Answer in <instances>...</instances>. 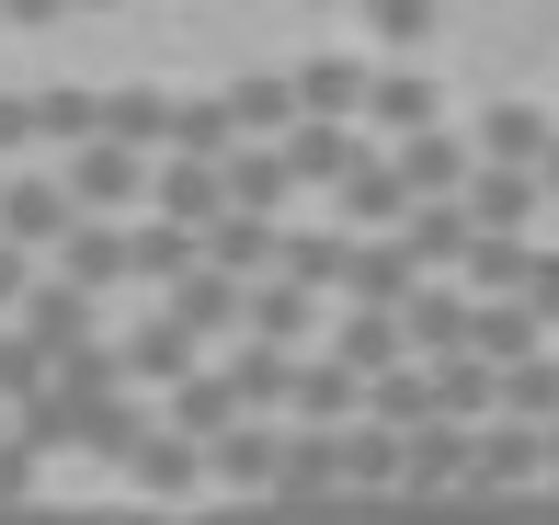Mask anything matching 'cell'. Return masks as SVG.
I'll use <instances>...</instances> for the list:
<instances>
[{"mask_svg": "<svg viewBox=\"0 0 559 525\" xmlns=\"http://www.w3.org/2000/svg\"><path fill=\"white\" fill-rule=\"evenodd\" d=\"M377 160H389V183L400 194H412V206H445V194L456 183H468V138H456V127H435V138H400V148H377Z\"/></svg>", "mask_w": 559, "mask_h": 525, "instance_id": "obj_9", "label": "cell"}, {"mask_svg": "<svg viewBox=\"0 0 559 525\" xmlns=\"http://www.w3.org/2000/svg\"><path fill=\"white\" fill-rule=\"evenodd\" d=\"M468 355H479V366H491V378H502V366L548 355V332H537V320L514 309V297H468Z\"/></svg>", "mask_w": 559, "mask_h": 525, "instance_id": "obj_28", "label": "cell"}, {"mask_svg": "<svg viewBox=\"0 0 559 525\" xmlns=\"http://www.w3.org/2000/svg\"><path fill=\"white\" fill-rule=\"evenodd\" d=\"M400 343H412V366L468 355V286H412L400 297Z\"/></svg>", "mask_w": 559, "mask_h": 525, "instance_id": "obj_19", "label": "cell"}, {"mask_svg": "<svg viewBox=\"0 0 559 525\" xmlns=\"http://www.w3.org/2000/svg\"><path fill=\"white\" fill-rule=\"evenodd\" d=\"M228 422H240V399H228L217 366H194L183 389H160V434H183V445H217Z\"/></svg>", "mask_w": 559, "mask_h": 525, "instance_id": "obj_26", "label": "cell"}, {"mask_svg": "<svg viewBox=\"0 0 559 525\" xmlns=\"http://www.w3.org/2000/svg\"><path fill=\"white\" fill-rule=\"evenodd\" d=\"M92 138H115V148H138V160H160V148H171V92H160V81H115Z\"/></svg>", "mask_w": 559, "mask_h": 525, "instance_id": "obj_21", "label": "cell"}, {"mask_svg": "<svg viewBox=\"0 0 559 525\" xmlns=\"http://www.w3.org/2000/svg\"><path fill=\"white\" fill-rule=\"evenodd\" d=\"M514 309L537 320V332H559V252H537V263H525V286H514Z\"/></svg>", "mask_w": 559, "mask_h": 525, "instance_id": "obj_42", "label": "cell"}, {"mask_svg": "<svg viewBox=\"0 0 559 525\" xmlns=\"http://www.w3.org/2000/svg\"><path fill=\"white\" fill-rule=\"evenodd\" d=\"M366 422H377V434H423V422H435V378H423V366L366 378Z\"/></svg>", "mask_w": 559, "mask_h": 525, "instance_id": "obj_37", "label": "cell"}, {"mask_svg": "<svg viewBox=\"0 0 559 525\" xmlns=\"http://www.w3.org/2000/svg\"><path fill=\"white\" fill-rule=\"evenodd\" d=\"M217 378H228V399H240V422H286V378H297V355H263V343H240Z\"/></svg>", "mask_w": 559, "mask_h": 525, "instance_id": "obj_33", "label": "cell"}, {"mask_svg": "<svg viewBox=\"0 0 559 525\" xmlns=\"http://www.w3.org/2000/svg\"><path fill=\"white\" fill-rule=\"evenodd\" d=\"M286 422H297V434H343V422H366V378H343L332 355H297V378H286Z\"/></svg>", "mask_w": 559, "mask_h": 525, "instance_id": "obj_10", "label": "cell"}, {"mask_svg": "<svg viewBox=\"0 0 559 525\" xmlns=\"http://www.w3.org/2000/svg\"><path fill=\"white\" fill-rule=\"evenodd\" d=\"M537 171H468L456 183V217H468V240H525V217H537Z\"/></svg>", "mask_w": 559, "mask_h": 525, "instance_id": "obj_11", "label": "cell"}, {"mask_svg": "<svg viewBox=\"0 0 559 525\" xmlns=\"http://www.w3.org/2000/svg\"><path fill=\"white\" fill-rule=\"evenodd\" d=\"M309 332H320V297H297V286H240V343H263V355H309Z\"/></svg>", "mask_w": 559, "mask_h": 525, "instance_id": "obj_14", "label": "cell"}, {"mask_svg": "<svg viewBox=\"0 0 559 525\" xmlns=\"http://www.w3.org/2000/svg\"><path fill=\"white\" fill-rule=\"evenodd\" d=\"M537 194H559V138H548V160H537Z\"/></svg>", "mask_w": 559, "mask_h": 525, "instance_id": "obj_46", "label": "cell"}, {"mask_svg": "<svg viewBox=\"0 0 559 525\" xmlns=\"http://www.w3.org/2000/svg\"><path fill=\"white\" fill-rule=\"evenodd\" d=\"M58 194H69V217L126 229V217H148V160H138V148H115V138H92V148H69V160H58Z\"/></svg>", "mask_w": 559, "mask_h": 525, "instance_id": "obj_1", "label": "cell"}, {"mask_svg": "<svg viewBox=\"0 0 559 525\" xmlns=\"http://www.w3.org/2000/svg\"><path fill=\"white\" fill-rule=\"evenodd\" d=\"M92 309H104V297H81V286H58V274H35V286H23V309L0 320V332H23L46 366H58V355H81V343H104V320H92Z\"/></svg>", "mask_w": 559, "mask_h": 525, "instance_id": "obj_3", "label": "cell"}, {"mask_svg": "<svg viewBox=\"0 0 559 525\" xmlns=\"http://www.w3.org/2000/svg\"><path fill=\"white\" fill-rule=\"evenodd\" d=\"M69 229H81V217H69L58 171H0V240H12L23 263H46V252L69 240Z\"/></svg>", "mask_w": 559, "mask_h": 525, "instance_id": "obj_4", "label": "cell"}, {"mask_svg": "<svg viewBox=\"0 0 559 525\" xmlns=\"http://www.w3.org/2000/svg\"><path fill=\"white\" fill-rule=\"evenodd\" d=\"M274 160H286L297 194H332L343 171L366 160V138H354V127H286V138H274Z\"/></svg>", "mask_w": 559, "mask_h": 525, "instance_id": "obj_20", "label": "cell"}, {"mask_svg": "<svg viewBox=\"0 0 559 525\" xmlns=\"http://www.w3.org/2000/svg\"><path fill=\"white\" fill-rule=\"evenodd\" d=\"M35 389H46V355H35L23 332H0V411H23Z\"/></svg>", "mask_w": 559, "mask_h": 525, "instance_id": "obj_41", "label": "cell"}, {"mask_svg": "<svg viewBox=\"0 0 559 525\" xmlns=\"http://www.w3.org/2000/svg\"><path fill=\"white\" fill-rule=\"evenodd\" d=\"M366 23H377V46H389V69H400V58H423V35H435V0H366Z\"/></svg>", "mask_w": 559, "mask_h": 525, "instance_id": "obj_40", "label": "cell"}, {"mask_svg": "<svg viewBox=\"0 0 559 525\" xmlns=\"http://www.w3.org/2000/svg\"><path fill=\"white\" fill-rule=\"evenodd\" d=\"M46 274H58V286H81V297H115V286H126V229L81 217V229H69L58 252H46Z\"/></svg>", "mask_w": 559, "mask_h": 525, "instance_id": "obj_22", "label": "cell"}, {"mask_svg": "<svg viewBox=\"0 0 559 525\" xmlns=\"http://www.w3.org/2000/svg\"><path fill=\"white\" fill-rule=\"evenodd\" d=\"M92 127H104V92H92V81H46L35 92V148L69 160V148H92Z\"/></svg>", "mask_w": 559, "mask_h": 525, "instance_id": "obj_34", "label": "cell"}, {"mask_svg": "<svg viewBox=\"0 0 559 525\" xmlns=\"http://www.w3.org/2000/svg\"><path fill=\"white\" fill-rule=\"evenodd\" d=\"M274 445H286V422H228V434L206 445V480L228 491V503H263L274 491Z\"/></svg>", "mask_w": 559, "mask_h": 525, "instance_id": "obj_12", "label": "cell"}, {"mask_svg": "<svg viewBox=\"0 0 559 525\" xmlns=\"http://www.w3.org/2000/svg\"><path fill=\"white\" fill-rule=\"evenodd\" d=\"M183 274H194V240L183 229H160V217H126V286H183Z\"/></svg>", "mask_w": 559, "mask_h": 525, "instance_id": "obj_35", "label": "cell"}, {"mask_svg": "<svg viewBox=\"0 0 559 525\" xmlns=\"http://www.w3.org/2000/svg\"><path fill=\"white\" fill-rule=\"evenodd\" d=\"M332 366H343V378H389V366H412V343H400V309H343Z\"/></svg>", "mask_w": 559, "mask_h": 525, "instance_id": "obj_29", "label": "cell"}, {"mask_svg": "<svg viewBox=\"0 0 559 525\" xmlns=\"http://www.w3.org/2000/svg\"><path fill=\"white\" fill-rule=\"evenodd\" d=\"M148 217L183 229V240H206L217 217H228V183H217L206 160H148Z\"/></svg>", "mask_w": 559, "mask_h": 525, "instance_id": "obj_7", "label": "cell"}, {"mask_svg": "<svg viewBox=\"0 0 559 525\" xmlns=\"http://www.w3.org/2000/svg\"><path fill=\"white\" fill-rule=\"evenodd\" d=\"M400 252H412L423 274H456V263H468V217H456V194H445V206H412V217H400Z\"/></svg>", "mask_w": 559, "mask_h": 525, "instance_id": "obj_38", "label": "cell"}, {"mask_svg": "<svg viewBox=\"0 0 559 525\" xmlns=\"http://www.w3.org/2000/svg\"><path fill=\"white\" fill-rule=\"evenodd\" d=\"M274 240H286L274 217H217V229L194 240V263L228 274V286H263V274H274Z\"/></svg>", "mask_w": 559, "mask_h": 525, "instance_id": "obj_24", "label": "cell"}, {"mask_svg": "<svg viewBox=\"0 0 559 525\" xmlns=\"http://www.w3.org/2000/svg\"><path fill=\"white\" fill-rule=\"evenodd\" d=\"M160 320H171V332L194 343V355H206V343H228V332H240V286H228V274H206V263H194L183 286L160 297Z\"/></svg>", "mask_w": 559, "mask_h": 525, "instance_id": "obj_18", "label": "cell"}, {"mask_svg": "<svg viewBox=\"0 0 559 525\" xmlns=\"http://www.w3.org/2000/svg\"><path fill=\"white\" fill-rule=\"evenodd\" d=\"M23 148H35V92H0V171H23Z\"/></svg>", "mask_w": 559, "mask_h": 525, "instance_id": "obj_43", "label": "cell"}, {"mask_svg": "<svg viewBox=\"0 0 559 525\" xmlns=\"http://www.w3.org/2000/svg\"><path fill=\"white\" fill-rule=\"evenodd\" d=\"M115 480L138 491V503H194V491H206V445H183V434H160V422H148V434L126 445Z\"/></svg>", "mask_w": 559, "mask_h": 525, "instance_id": "obj_6", "label": "cell"}, {"mask_svg": "<svg viewBox=\"0 0 559 525\" xmlns=\"http://www.w3.org/2000/svg\"><path fill=\"white\" fill-rule=\"evenodd\" d=\"M35 274H46V263H23V252H12V240H0V320H12V309H23V286H35Z\"/></svg>", "mask_w": 559, "mask_h": 525, "instance_id": "obj_44", "label": "cell"}, {"mask_svg": "<svg viewBox=\"0 0 559 525\" xmlns=\"http://www.w3.org/2000/svg\"><path fill=\"white\" fill-rule=\"evenodd\" d=\"M412 286H435V274L400 252V240H354V263H343V297H354V309H400Z\"/></svg>", "mask_w": 559, "mask_h": 525, "instance_id": "obj_27", "label": "cell"}, {"mask_svg": "<svg viewBox=\"0 0 559 525\" xmlns=\"http://www.w3.org/2000/svg\"><path fill=\"white\" fill-rule=\"evenodd\" d=\"M69 0H0V23H58Z\"/></svg>", "mask_w": 559, "mask_h": 525, "instance_id": "obj_45", "label": "cell"}, {"mask_svg": "<svg viewBox=\"0 0 559 525\" xmlns=\"http://www.w3.org/2000/svg\"><path fill=\"white\" fill-rule=\"evenodd\" d=\"M217 183H228V217H274V229H286V160H274V148H228L217 160Z\"/></svg>", "mask_w": 559, "mask_h": 525, "instance_id": "obj_31", "label": "cell"}, {"mask_svg": "<svg viewBox=\"0 0 559 525\" xmlns=\"http://www.w3.org/2000/svg\"><path fill=\"white\" fill-rule=\"evenodd\" d=\"M548 138H559V115H548V104H514V92H502V104H479L468 160H479V171H537V160H548Z\"/></svg>", "mask_w": 559, "mask_h": 525, "instance_id": "obj_5", "label": "cell"}, {"mask_svg": "<svg viewBox=\"0 0 559 525\" xmlns=\"http://www.w3.org/2000/svg\"><path fill=\"white\" fill-rule=\"evenodd\" d=\"M217 104H228V138H240V148H274V138L297 127V92H286V69H240V81H228Z\"/></svg>", "mask_w": 559, "mask_h": 525, "instance_id": "obj_17", "label": "cell"}, {"mask_svg": "<svg viewBox=\"0 0 559 525\" xmlns=\"http://www.w3.org/2000/svg\"><path fill=\"white\" fill-rule=\"evenodd\" d=\"M194 366H206V355H194V343H183V332H171V320H160V309H148V320H138V332H126V343H115V378H126V389H138V399H148V389H183V378H194Z\"/></svg>", "mask_w": 559, "mask_h": 525, "instance_id": "obj_15", "label": "cell"}, {"mask_svg": "<svg viewBox=\"0 0 559 525\" xmlns=\"http://www.w3.org/2000/svg\"><path fill=\"white\" fill-rule=\"evenodd\" d=\"M491 422H525V434H548L559 422V355H525L491 378Z\"/></svg>", "mask_w": 559, "mask_h": 525, "instance_id": "obj_30", "label": "cell"}, {"mask_svg": "<svg viewBox=\"0 0 559 525\" xmlns=\"http://www.w3.org/2000/svg\"><path fill=\"white\" fill-rule=\"evenodd\" d=\"M343 263H354L343 229H286L274 240V286H297V297H343Z\"/></svg>", "mask_w": 559, "mask_h": 525, "instance_id": "obj_25", "label": "cell"}, {"mask_svg": "<svg viewBox=\"0 0 559 525\" xmlns=\"http://www.w3.org/2000/svg\"><path fill=\"white\" fill-rule=\"evenodd\" d=\"M286 92H297V127H354L366 115V58H297Z\"/></svg>", "mask_w": 559, "mask_h": 525, "instance_id": "obj_13", "label": "cell"}, {"mask_svg": "<svg viewBox=\"0 0 559 525\" xmlns=\"http://www.w3.org/2000/svg\"><path fill=\"white\" fill-rule=\"evenodd\" d=\"M228 148H240V138H228V104H217V92H171V148H160V160H228Z\"/></svg>", "mask_w": 559, "mask_h": 525, "instance_id": "obj_36", "label": "cell"}, {"mask_svg": "<svg viewBox=\"0 0 559 525\" xmlns=\"http://www.w3.org/2000/svg\"><path fill=\"white\" fill-rule=\"evenodd\" d=\"M332 206H343V240H400V217H412V194H400V183H389V160L366 148V160H354L343 183H332Z\"/></svg>", "mask_w": 559, "mask_h": 525, "instance_id": "obj_16", "label": "cell"}, {"mask_svg": "<svg viewBox=\"0 0 559 525\" xmlns=\"http://www.w3.org/2000/svg\"><path fill=\"white\" fill-rule=\"evenodd\" d=\"M148 422H160V411H148L138 389H104V399H81V411H69V457H92V468L115 480V468H126V445H138Z\"/></svg>", "mask_w": 559, "mask_h": 525, "instance_id": "obj_8", "label": "cell"}, {"mask_svg": "<svg viewBox=\"0 0 559 525\" xmlns=\"http://www.w3.org/2000/svg\"><path fill=\"white\" fill-rule=\"evenodd\" d=\"M468 491H548L537 480V434L525 422H479L468 434Z\"/></svg>", "mask_w": 559, "mask_h": 525, "instance_id": "obj_23", "label": "cell"}, {"mask_svg": "<svg viewBox=\"0 0 559 525\" xmlns=\"http://www.w3.org/2000/svg\"><path fill=\"white\" fill-rule=\"evenodd\" d=\"M69 12H126V0H69Z\"/></svg>", "mask_w": 559, "mask_h": 525, "instance_id": "obj_47", "label": "cell"}, {"mask_svg": "<svg viewBox=\"0 0 559 525\" xmlns=\"http://www.w3.org/2000/svg\"><path fill=\"white\" fill-rule=\"evenodd\" d=\"M435 127H445V92L423 81V58L366 69V115H354V138H366V148H377V138H389V148H400V138H435Z\"/></svg>", "mask_w": 559, "mask_h": 525, "instance_id": "obj_2", "label": "cell"}, {"mask_svg": "<svg viewBox=\"0 0 559 525\" xmlns=\"http://www.w3.org/2000/svg\"><path fill=\"white\" fill-rule=\"evenodd\" d=\"M400 491H468V434H456V422L400 434Z\"/></svg>", "mask_w": 559, "mask_h": 525, "instance_id": "obj_32", "label": "cell"}, {"mask_svg": "<svg viewBox=\"0 0 559 525\" xmlns=\"http://www.w3.org/2000/svg\"><path fill=\"white\" fill-rule=\"evenodd\" d=\"M525 263H537V240H468V263H456V286L468 297H514Z\"/></svg>", "mask_w": 559, "mask_h": 525, "instance_id": "obj_39", "label": "cell"}]
</instances>
